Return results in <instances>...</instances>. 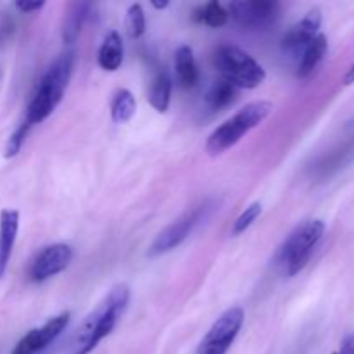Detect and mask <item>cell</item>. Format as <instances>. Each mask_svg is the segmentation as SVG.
I'll return each mask as SVG.
<instances>
[{
	"mask_svg": "<svg viewBox=\"0 0 354 354\" xmlns=\"http://www.w3.org/2000/svg\"><path fill=\"white\" fill-rule=\"evenodd\" d=\"M123 38L118 33L116 30L109 31L104 38L102 45L99 48V55H97V61H99V66L104 69V71H116L120 69L121 62H123Z\"/></svg>",
	"mask_w": 354,
	"mask_h": 354,
	"instance_id": "cell-13",
	"label": "cell"
},
{
	"mask_svg": "<svg viewBox=\"0 0 354 354\" xmlns=\"http://www.w3.org/2000/svg\"><path fill=\"white\" fill-rule=\"evenodd\" d=\"M19 232V211H0V279L6 275Z\"/></svg>",
	"mask_w": 354,
	"mask_h": 354,
	"instance_id": "cell-12",
	"label": "cell"
},
{
	"mask_svg": "<svg viewBox=\"0 0 354 354\" xmlns=\"http://www.w3.org/2000/svg\"><path fill=\"white\" fill-rule=\"evenodd\" d=\"M175 69H176V82L182 88H194L199 83V68H197L196 57L189 45L178 47L175 54Z\"/></svg>",
	"mask_w": 354,
	"mask_h": 354,
	"instance_id": "cell-14",
	"label": "cell"
},
{
	"mask_svg": "<svg viewBox=\"0 0 354 354\" xmlns=\"http://www.w3.org/2000/svg\"><path fill=\"white\" fill-rule=\"evenodd\" d=\"M337 354H354V334L346 335L344 341L341 342Z\"/></svg>",
	"mask_w": 354,
	"mask_h": 354,
	"instance_id": "cell-25",
	"label": "cell"
},
{
	"mask_svg": "<svg viewBox=\"0 0 354 354\" xmlns=\"http://www.w3.org/2000/svg\"><path fill=\"white\" fill-rule=\"evenodd\" d=\"M192 19L199 24H206L209 28H221L228 21V10L220 2H207L197 7L192 14Z\"/></svg>",
	"mask_w": 354,
	"mask_h": 354,
	"instance_id": "cell-20",
	"label": "cell"
},
{
	"mask_svg": "<svg viewBox=\"0 0 354 354\" xmlns=\"http://www.w3.org/2000/svg\"><path fill=\"white\" fill-rule=\"evenodd\" d=\"M73 68H75V52L69 50L59 55L52 62L50 68L45 71L37 90H35L33 97H31L30 104H28L24 121L30 127L47 120L54 113L55 107L61 104L66 88H68L69 80H71Z\"/></svg>",
	"mask_w": 354,
	"mask_h": 354,
	"instance_id": "cell-2",
	"label": "cell"
},
{
	"mask_svg": "<svg viewBox=\"0 0 354 354\" xmlns=\"http://www.w3.org/2000/svg\"><path fill=\"white\" fill-rule=\"evenodd\" d=\"M237 92L239 88L234 83L228 82V80L225 78H220L209 86V90H207L206 104L209 106V109L213 111L225 109V107H228L234 102L235 97H237Z\"/></svg>",
	"mask_w": 354,
	"mask_h": 354,
	"instance_id": "cell-18",
	"label": "cell"
},
{
	"mask_svg": "<svg viewBox=\"0 0 354 354\" xmlns=\"http://www.w3.org/2000/svg\"><path fill=\"white\" fill-rule=\"evenodd\" d=\"M325 235L322 220H306L297 225L280 245L277 261L286 277H296L310 263L315 249Z\"/></svg>",
	"mask_w": 354,
	"mask_h": 354,
	"instance_id": "cell-3",
	"label": "cell"
},
{
	"mask_svg": "<svg viewBox=\"0 0 354 354\" xmlns=\"http://www.w3.org/2000/svg\"><path fill=\"white\" fill-rule=\"evenodd\" d=\"M214 203L213 201H204V203L197 204V206L190 207L189 211L182 214L178 220L173 221L169 227H166L161 234L156 237V241L152 242L151 248H149L147 256L156 258V256H162L166 252L173 251V249L178 248L207 216L213 211Z\"/></svg>",
	"mask_w": 354,
	"mask_h": 354,
	"instance_id": "cell-6",
	"label": "cell"
},
{
	"mask_svg": "<svg viewBox=\"0 0 354 354\" xmlns=\"http://www.w3.org/2000/svg\"><path fill=\"white\" fill-rule=\"evenodd\" d=\"M30 124L26 123V121H23V123L19 124V127L14 130V133L10 135L9 140H7V145H6V152H3V156H6L7 159L14 158V156L19 154L21 147H23L24 140H26V135L28 131H30Z\"/></svg>",
	"mask_w": 354,
	"mask_h": 354,
	"instance_id": "cell-23",
	"label": "cell"
},
{
	"mask_svg": "<svg viewBox=\"0 0 354 354\" xmlns=\"http://www.w3.org/2000/svg\"><path fill=\"white\" fill-rule=\"evenodd\" d=\"M69 318L71 313L64 311V313L57 315V317H52L50 320L45 322L41 327L33 328V330L28 332L23 339L16 344V348L12 349L10 354H38L44 351L50 342H54L59 335L62 334L66 327L69 324Z\"/></svg>",
	"mask_w": 354,
	"mask_h": 354,
	"instance_id": "cell-10",
	"label": "cell"
},
{
	"mask_svg": "<svg viewBox=\"0 0 354 354\" xmlns=\"http://www.w3.org/2000/svg\"><path fill=\"white\" fill-rule=\"evenodd\" d=\"M154 7H156V9H166V7H168V2H165V3H154Z\"/></svg>",
	"mask_w": 354,
	"mask_h": 354,
	"instance_id": "cell-27",
	"label": "cell"
},
{
	"mask_svg": "<svg viewBox=\"0 0 354 354\" xmlns=\"http://www.w3.org/2000/svg\"><path fill=\"white\" fill-rule=\"evenodd\" d=\"M137 109V100L133 93L127 88H121L114 93L113 102H111V118L114 123H127L133 118Z\"/></svg>",
	"mask_w": 354,
	"mask_h": 354,
	"instance_id": "cell-19",
	"label": "cell"
},
{
	"mask_svg": "<svg viewBox=\"0 0 354 354\" xmlns=\"http://www.w3.org/2000/svg\"><path fill=\"white\" fill-rule=\"evenodd\" d=\"M171 76H169V73L165 68H161L156 73L154 80L151 83V90H149V102H151V106L158 113H166L168 111L169 100H171Z\"/></svg>",
	"mask_w": 354,
	"mask_h": 354,
	"instance_id": "cell-17",
	"label": "cell"
},
{
	"mask_svg": "<svg viewBox=\"0 0 354 354\" xmlns=\"http://www.w3.org/2000/svg\"><path fill=\"white\" fill-rule=\"evenodd\" d=\"M322 24V12L318 9L310 10L299 23L294 24L282 38L283 50L290 54H303L304 48L318 37V30Z\"/></svg>",
	"mask_w": 354,
	"mask_h": 354,
	"instance_id": "cell-11",
	"label": "cell"
},
{
	"mask_svg": "<svg viewBox=\"0 0 354 354\" xmlns=\"http://www.w3.org/2000/svg\"><path fill=\"white\" fill-rule=\"evenodd\" d=\"M244 310L239 306L225 311L201 341L197 354H227L244 325Z\"/></svg>",
	"mask_w": 354,
	"mask_h": 354,
	"instance_id": "cell-7",
	"label": "cell"
},
{
	"mask_svg": "<svg viewBox=\"0 0 354 354\" xmlns=\"http://www.w3.org/2000/svg\"><path fill=\"white\" fill-rule=\"evenodd\" d=\"M127 31L130 38H140L145 33V14L140 3H131L128 7Z\"/></svg>",
	"mask_w": 354,
	"mask_h": 354,
	"instance_id": "cell-21",
	"label": "cell"
},
{
	"mask_svg": "<svg viewBox=\"0 0 354 354\" xmlns=\"http://www.w3.org/2000/svg\"><path fill=\"white\" fill-rule=\"evenodd\" d=\"M328 41L327 37L324 33H318V37L308 45L306 48L301 54L299 66H297V76L299 78H308L315 73V69L320 66V62L324 61L325 54H327Z\"/></svg>",
	"mask_w": 354,
	"mask_h": 354,
	"instance_id": "cell-15",
	"label": "cell"
},
{
	"mask_svg": "<svg viewBox=\"0 0 354 354\" xmlns=\"http://www.w3.org/2000/svg\"><path fill=\"white\" fill-rule=\"evenodd\" d=\"M272 111V104L259 100V102H251L241 111L228 118L225 123H221L213 133L209 135L206 144V152L209 156L223 154L230 147L241 142L244 135L254 130L258 124H261L266 120V116Z\"/></svg>",
	"mask_w": 354,
	"mask_h": 354,
	"instance_id": "cell-4",
	"label": "cell"
},
{
	"mask_svg": "<svg viewBox=\"0 0 354 354\" xmlns=\"http://www.w3.org/2000/svg\"><path fill=\"white\" fill-rule=\"evenodd\" d=\"M73 259V249L68 244H52L35 254L28 266V279L35 283L45 282L59 275L69 266Z\"/></svg>",
	"mask_w": 354,
	"mask_h": 354,
	"instance_id": "cell-9",
	"label": "cell"
},
{
	"mask_svg": "<svg viewBox=\"0 0 354 354\" xmlns=\"http://www.w3.org/2000/svg\"><path fill=\"white\" fill-rule=\"evenodd\" d=\"M259 214H261V203H252L251 206L245 207V209L242 211L241 216H239L237 220H235L234 228H232L234 235L244 234V232L248 230V228L251 227V225L254 223L256 220H258Z\"/></svg>",
	"mask_w": 354,
	"mask_h": 354,
	"instance_id": "cell-22",
	"label": "cell"
},
{
	"mask_svg": "<svg viewBox=\"0 0 354 354\" xmlns=\"http://www.w3.org/2000/svg\"><path fill=\"white\" fill-rule=\"evenodd\" d=\"M228 10L235 23L244 30H268L279 21L280 3L273 0H241L232 2Z\"/></svg>",
	"mask_w": 354,
	"mask_h": 354,
	"instance_id": "cell-8",
	"label": "cell"
},
{
	"mask_svg": "<svg viewBox=\"0 0 354 354\" xmlns=\"http://www.w3.org/2000/svg\"><path fill=\"white\" fill-rule=\"evenodd\" d=\"M90 7L92 6L88 2H75L69 6L64 21H62V40H64V44H75L76 38L80 37V31H82L83 24L88 17Z\"/></svg>",
	"mask_w": 354,
	"mask_h": 354,
	"instance_id": "cell-16",
	"label": "cell"
},
{
	"mask_svg": "<svg viewBox=\"0 0 354 354\" xmlns=\"http://www.w3.org/2000/svg\"><path fill=\"white\" fill-rule=\"evenodd\" d=\"M354 83V64L349 68V71L344 76V85H353Z\"/></svg>",
	"mask_w": 354,
	"mask_h": 354,
	"instance_id": "cell-26",
	"label": "cell"
},
{
	"mask_svg": "<svg viewBox=\"0 0 354 354\" xmlns=\"http://www.w3.org/2000/svg\"><path fill=\"white\" fill-rule=\"evenodd\" d=\"M213 62L221 73V78L232 82L237 88H256L266 78L263 66L235 45H220L214 50Z\"/></svg>",
	"mask_w": 354,
	"mask_h": 354,
	"instance_id": "cell-5",
	"label": "cell"
},
{
	"mask_svg": "<svg viewBox=\"0 0 354 354\" xmlns=\"http://www.w3.org/2000/svg\"><path fill=\"white\" fill-rule=\"evenodd\" d=\"M128 303H130V287L124 283L114 286L109 294L100 301L99 306L83 320L76 334L73 354L92 353L99 346V342L114 330L118 322L127 311Z\"/></svg>",
	"mask_w": 354,
	"mask_h": 354,
	"instance_id": "cell-1",
	"label": "cell"
},
{
	"mask_svg": "<svg viewBox=\"0 0 354 354\" xmlns=\"http://www.w3.org/2000/svg\"><path fill=\"white\" fill-rule=\"evenodd\" d=\"M45 6V2H17L16 7L21 12H35V10H40Z\"/></svg>",
	"mask_w": 354,
	"mask_h": 354,
	"instance_id": "cell-24",
	"label": "cell"
}]
</instances>
